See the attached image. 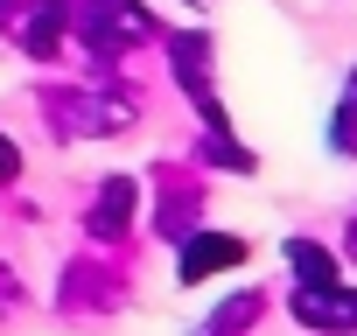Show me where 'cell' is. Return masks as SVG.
Returning <instances> with one entry per match:
<instances>
[{"label": "cell", "instance_id": "obj_2", "mask_svg": "<svg viewBox=\"0 0 357 336\" xmlns=\"http://www.w3.org/2000/svg\"><path fill=\"white\" fill-rule=\"evenodd\" d=\"M294 322L301 329H357V287L343 280H315V287H294Z\"/></svg>", "mask_w": 357, "mask_h": 336}, {"label": "cell", "instance_id": "obj_4", "mask_svg": "<svg viewBox=\"0 0 357 336\" xmlns=\"http://www.w3.org/2000/svg\"><path fill=\"white\" fill-rule=\"evenodd\" d=\"M245 238H231V231H190V245H183V259H175V273H183V287H204L211 273H225V266H245Z\"/></svg>", "mask_w": 357, "mask_h": 336}, {"label": "cell", "instance_id": "obj_8", "mask_svg": "<svg viewBox=\"0 0 357 336\" xmlns=\"http://www.w3.org/2000/svg\"><path fill=\"white\" fill-rule=\"evenodd\" d=\"M336 119H357V70H350V91H343V112Z\"/></svg>", "mask_w": 357, "mask_h": 336}, {"label": "cell", "instance_id": "obj_5", "mask_svg": "<svg viewBox=\"0 0 357 336\" xmlns=\"http://www.w3.org/2000/svg\"><path fill=\"white\" fill-rule=\"evenodd\" d=\"M133 204H140V183H133V176H105V190H98V204H91V231H98V238H119L126 217H133Z\"/></svg>", "mask_w": 357, "mask_h": 336}, {"label": "cell", "instance_id": "obj_3", "mask_svg": "<svg viewBox=\"0 0 357 336\" xmlns=\"http://www.w3.org/2000/svg\"><path fill=\"white\" fill-rule=\"evenodd\" d=\"M63 29H77V8H63V0H29V8L15 15V36L36 63L63 56Z\"/></svg>", "mask_w": 357, "mask_h": 336}, {"label": "cell", "instance_id": "obj_1", "mask_svg": "<svg viewBox=\"0 0 357 336\" xmlns=\"http://www.w3.org/2000/svg\"><path fill=\"white\" fill-rule=\"evenodd\" d=\"M77 36H84L91 56L112 63V56H126V49H140L154 36V15L140 0H77Z\"/></svg>", "mask_w": 357, "mask_h": 336}, {"label": "cell", "instance_id": "obj_6", "mask_svg": "<svg viewBox=\"0 0 357 336\" xmlns=\"http://www.w3.org/2000/svg\"><path fill=\"white\" fill-rule=\"evenodd\" d=\"M287 266L301 273V287H315V280H336V259H329L315 238H287Z\"/></svg>", "mask_w": 357, "mask_h": 336}, {"label": "cell", "instance_id": "obj_7", "mask_svg": "<svg viewBox=\"0 0 357 336\" xmlns=\"http://www.w3.org/2000/svg\"><path fill=\"white\" fill-rule=\"evenodd\" d=\"M15 176H22V147L0 133V183H15Z\"/></svg>", "mask_w": 357, "mask_h": 336}]
</instances>
